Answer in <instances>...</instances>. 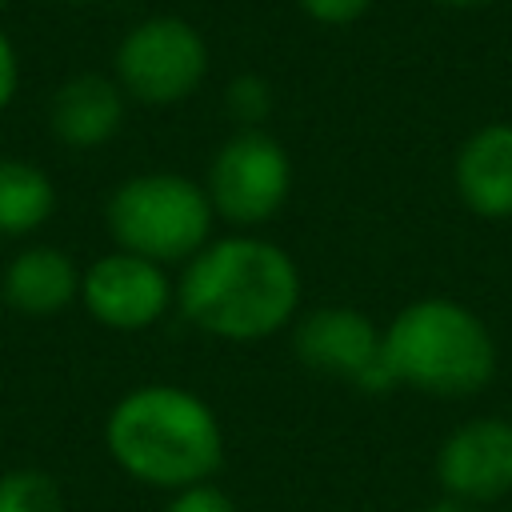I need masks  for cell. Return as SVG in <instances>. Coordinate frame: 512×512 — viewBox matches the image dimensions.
Wrapping results in <instances>:
<instances>
[{
	"instance_id": "5",
	"label": "cell",
	"mask_w": 512,
	"mask_h": 512,
	"mask_svg": "<svg viewBox=\"0 0 512 512\" xmlns=\"http://www.w3.org/2000/svg\"><path fill=\"white\" fill-rule=\"evenodd\" d=\"M112 76L128 100L148 108L180 104L208 76V40L192 20L176 12L144 16L120 36Z\"/></svg>"
},
{
	"instance_id": "2",
	"label": "cell",
	"mask_w": 512,
	"mask_h": 512,
	"mask_svg": "<svg viewBox=\"0 0 512 512\" xmlns=\"http://www.w3.org/2000/svg\"><path fill=\"white\" fill-rule=\"evenodd\" d=\"M104 444L120 472L164 492L204 484L224 464L220 416L180 384H140L120 396L108 412Z\"/></svg>"
},
{
	"instance_id": "17",
	"label": "cell",
	"mask_w": 512,
	"mask_h": 512,
	"mask_svg": "<svg viewBox=\"0 0 512 512\" xmlns=\"http://www.w3.org/2000/svg\"><path fill=\"white\" fill-rule=\"evenodd\" d=\"M164 512H236V504H232V496L224 488H216L212 480H204V484H192V488L172 492V500L164 504Z\"/></svg>"
},
{
	"instance_id": "20",
	"label": "cell",
	"mask_w": 512,
	"mask_h": 512,
	"mask_svg": "<svg viewBox=\"0 0 512 512\" xmlns=\"http://www.w3.org/2000/svg\"><path fill=\"white\" fill-rule=\"evenodd\" d=\"M440 8H452V12H472V8H488V4H500V0H436Z\"/></svg>"
},
{
	"instance_id": "21",
	"label": "cell",
	"mask_w": 512,
	"mask_h": 512,
	"mask_svg": "<svg viewBox=\"0 0 512 512\" xmlns=\"http://www.w3.org/2000/svg\"><path fill=\"white\" fill-rule=\"evenodd\" d=\"M56 4H76V8H84V4H100V0H56Z\"/></svg>"
},
{
	"instance_id": "4",
	"label": "cell",
	"mask_w": 512,
	"mask_h": 512,
	"mask_svg": "<svg viewBox=\"0 0 512 512\" xmlns=\"http://www.w3.org/2000/svg\"><path fill=\"white\" fill-rule=\"evenodd\" d=\"M104 220L120 252L156 264H188L212 240L216 212L204 184L180 172H140L116 184Z\"/></svg>"
},
{
	"instance_id": "18",
	"label": "cell",
	"mask_w": 512,
	"mask_h": 512,
	"mask_svg": "<svg viewBox=\"0 0 512 512\" xmlns=\"http://www.w3.org/2000/svg\"><path fill=\"white\" fill-rule=\"evenodd\" d=\"M16 88H20V56H16L12 36L0 28V112L16 100Z\"/></svg>"
},
{
	"instance_id": "7",
	"label": "cell",
	"mask_w": 512,
	"mask_h": 512,
	"mask_svg": "<svg viewBox=\"0 0 512 512\" xmlns=\"http://www.w3.org/2000/svg\"><path fill=\"white\" fill-rule=\"evenodd\" d=\"M292 348L312 372L336 376L360 392H392L396 380L384 360V328L360 308L324 304L296 320Z\"/></svg>"
},
{
	"instance_id": "10",
	"label": "cell",
	"mask_w": 512,
	"mask_h": 512,
	"mask_svg": "<svg viewBox=\"0 0 512 512\" xmlns=\"http://www.w3.org/2000/svg\"><path fill=\"white\" fill-rule=\"evenodd\" d=\"M460 204L480 220H512V120H488L464 136L452 160Z\"/></svg>"
},
{
	"instance_id": "19",
	"label": "cell",
	"mask_w": 512,
	"mask_h": 512,
	"mask_svg": "<svg viewBox=\"0 0 512 512\" xmlns=\"http://www.w3.org/2000/svg\"><path fill=\"white\" fill-rule=\"evenodd\" d=\"M424 512H480V504H468V500H456V496H440Z\"/></svg>"
},
{
	"instance_id": "13",
	"label": "cell",
	"mask_w": 512,
	"mask_h": 512,
	"mask_svg": "<svg viewBox=\"0 0 512 512\" xmlns=\"http://www.w3.org/2000/svg\"><path fill=\"white\" fill-rule=\"evenodd\" d=\"M56 212V188L28 160H0V236H28Z\"/></svg>"
},
{
	"instance_id": "9",
	"label": "cell",
	"mask_w": 512,
	"mask_h": 512,
	"mask_svg": "<svg viewBox=\"0 0 512 512\" xmlns=\"http://www.w3.org/2000/svg\"><path fill=\"white\" fill-rule=\"evenodd\" d=\"M436 480L444 496L468 504L512 496V420L476 416L456 424L436 448Z\"/></svg>"
},
{
	"instance_id": "11",
	"label": "cell",
	"mask_w": 512,
	"mask_h": 512,
	"mask_svg": "<svg viewBox=\"0 0 512 512\" xmlns=\"http://www.w3.org/2000/svg\"><path fill=\"white\" fill-rule=\"evenodd\" d=\"M124 108H128V96L116 84V76L80 72L56 88L48 104V128L60 144L88 152V148L108 144L120 132Z\"/></svg>"
},
{
	"instance_id": "8",
	"label": "cell",
	"mask_w": 512,
	"mask_h": 512,
	"mask_svg": "<svg viewBox=\"0 0 512 512\" xmlns=\"http://www.w3.org/2000/svg\"><path fill=\"white\" fill-rule=\"evenodd\" d=\"M80 300L96 324L112 332H144L168 312V304L176 300V288L164 264L116 248L84 268Z\"/></svg>"
},
{
	"instance_id": "6",
	"label": "cell",
	"mask_w": 512,
	"mask_h": 512,
	"mask_svg": "<svg viewBox=\"0 0 512 512\" xmlns=\"http://www.w3.org/2000/svg\"><path fill=\"white\" fill-rule=\"evenodd\" d=\"M204 192L220 220H228L236 232H252L288 204L292 156L272 132L240 128L212 152Z\"/></svg>"
},
{
	"instance_id": "15",
	"label": "cell",
	"mask_w": 512,
	"mask_h": 512,
	"mask_svg": "<svg viewBox=\"0 0 512 512\" xmlns=\"http://www.w3.org/2000/svg\"><path fill=\"white\" fill-rule=\"evenodd\" d=\"M224 108L240 128H264L272 116V84L256 72H240L224 88Z\"/></svg>"
},
{
	"instance_id": "22",
	"label": "cell",
	"mask_w": 512,
	"mask_h": 512,
	"mask_svg": "<svg viewBox=\"0 0 512 512\" xmlns=\"http://www.w3.org/2000/svg\"><path fill=\"white\" fill-rule=\"evenodd\" d=\"M4 4H8V0H0V8H4Z\"/></svg>"
},
{
	"instance_id": "3",
	"label": "cell",
	"mask_w": 512,
	"mask_h": 512,
	"mask_svg": "<svg viewBox=\"0 0 512 512\" xmlns=\"http://www.w3.org/2000/svg\"><path fill=\"white\" fill-rule=\"evenodd\" d=\"M384 360L396 388H416L436 400H468L496 376V340L468 304L420 296L388 320Z\"/></svg>"
},
{
	"instance_id": "16",
	"label": "cell",
	"mask_w": 512,
	"mask_h": 512,
	"mask_svg": "<svg viewBox=\"0 0 512 512\" xmlns=\"http://www.w3.org/2000/svg\"><path fill=\"white\" fill-rule=\"evenodd\" d=\"M376 0H296V8L320 28H348L372 12Z\"/></svg>"
},
{
	"instance_id": "14",
	"label": "cell",
	"mask_w": 512,
	"mask_h": 512,
	"mask_svg": "<svg viewBox=\"0 0 512 512\" xmlns=\"http://www.w3.org/2000/svg\"><path fill=\"white\" fill-rule=\"evenodd\" d=\"M0 512H64V496L48 472L16 468L0 476Z\"/></svg>"
},
{
	"instance_id": "1",
	"label": "cell",
	"mask_w": 512,
	"mask_h": 512,
	"mask_svg": "<svg viewBox=\"0 0 512 512\" xmlns=\"http://www.w3.org/2000/svg\"><path fill=\"white\" fill-rule=\"evenodd\" d=\"M176 304L192 328L216 340H268L296 320L300 268L276 240L232 232L208 240L184 264Z\"/></svg>"
},
{
	"instance_id": "12",
	"label": "cell",
	"mask_w": 512,
	"mask_h": 512,
	"mask_svg": "<svg viewBox=\"0 0 512 512\" xmlns=\"http://www.w3.org/2000/svg\"><path fill=\"white\" fill-rule=\"evenodd\" d=\"M80 296V272L52 244L24 248L4 272V300L24 316H56Z\"/></svg>"
}]
</instances>
